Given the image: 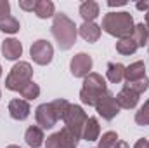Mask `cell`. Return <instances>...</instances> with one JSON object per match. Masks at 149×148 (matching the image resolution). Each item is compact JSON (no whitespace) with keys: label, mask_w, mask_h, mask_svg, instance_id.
<instances>
[{"label":"cell","mask_w":149,"mask_h":148,"mask_svg":"<svg viewBox=\"0 0 149 148\" xmlns=\"http://www.w3.org/2000/svg\"><path fill=\"white\" fill-rule=\"evenodd\" d=\"M134 28H135L134 18L127 11H121V12H108L102 18V25H101V30H104L111 37H116L118 40L120 38L132 37Z\"/></svg>","instance_id":"obj_1"},{"label":"cell","mask_w":149,"mask_h":148,"mask_svg":"<svg viewBox=\"0 0 149 148\" xmlns=\"http://www.w3.org/2000/svg\"><path fill=\"white\" fill-rule=\"evenodd\" d=\"M52 35L57 40V45L61 51H68L76 42L78 28L66 14L59 12L54 16V21H52Z\"/></svg>","instance_id":"obj_2"},{"label":"cell","mask_w":149,"mask_h":148,"mask_svg":"<svg viewBox=\"0 0 149 148\" xmlns=\"http://www.w3.org/2000/svg\"><path fill=\"white\" fill-rule=\"evenodd\" d=\"M108 92V85H106V80L102 78V75L95 73V72H90L83 78V87L80 91V99L83 105H88V106H95L97 101Z\"/></svg>","instance_id":"obj_3"},{"label":"cell","mask_w":149,"mask_h":148,"mask_svg":"<svg viewBox=\"0 0 149 148\" xmlns=\"http://www.w3.org/2000/svg\"><path fill=\"white\" fill-rule=\"evenodd\" d=\"M31 77H33V68L30 63L26 61H19L12 66L10 73L7 75L5 78V87L9 91H16L19 92L28 82H31Z\"/></svg>","instance_id":"obj_4"},{"label":"cell","mask_w":149,"mask_h":148,"mask_svg":"<svg viewBox=\"0 0 149 148\" xmlns=\"http://www.w3.org/2000/svg\"><path fill=\"white\" fill-rule=\"evenodd\" d=\"M87 113L83 111L81 106L78 105H70V110L66 111L64 115V125L70 132H73L76 138H81V132H83V127L87 124Z\"/></svg>","instance_id":"obj_5"},{"label":"cell","mask_w":149,"mask_h":148,"mask_svg":"<svg viewBox=\"0 0 149 148\" xmlns=\"http://www.w3.org/2000/svg\"><path fill=\"white\" fill-rule=\"evenodd\" d=\"M80 138H76L73 132H70L66 127L50 134L45 141V148H76Z\"/></svg>","instance_id":"obj_6"},{"label":"cell","mask_w":149,"mask_h":148,"mask_svg":"<svg viewBox=\"0 0 149 148\" xmlns=\"http://www.w3.org/2000/svg\"><path fill=\"white\" fill-rule=\"evenodd\" d=\"M30 54H31V59L37 63V65H49L52 61V56H54V47L50 42L47 40H37L31 44L30 47Z\"/></svg>","instance_id":"obj_7"},{"label":"cell","mask_w":149,"mask_h":148,"mask_svg":"<svg viewBox=\"0 0 149 148\" xmlns=\"http://www.w3.org/2000/svg\"><path fill=\"white\" fill-rule=\"evenodd\" d=\"M95 110H97V113H99L104 120H113V118L120 113V106H118V103H116V96L108 91V92L97 101Z\"/></svg>","instance_id":"obj_8"},{"label":"cell","mask_w":149,"mask_h":148,"mask_svg":"<svg viewBox=\"0 0 149 148\" xmlns=\"http://www.w3.org/2000/svg\"><path fill=\"white\" fill-rule=\"evenodd\" d=\"M35 118H37V125L42 129H52L57 124V115L52 108L50 103H43L35 110Z\"/></svg>","instance_id":"obj_9"},{"label":"cell","mask_w":149,"mask_h":148,"mask_svg":"<svg viewBox=\"0 0 149 148\" xmlns=\"http://www.w3.org/2000/svg\"><path fill=\"white\" fill-rule=\"evenodd\" d=\"M92 58L87 54V52H78V54H74L73 59H71V63H70V70H71V73L74 77H87V75L90 73V70H92Z\"/></svg>","instance_id":"obj_10"},{"label":"cell","mask_w":149,"mask_h":148,"mask_svg":"<svg viewBox=\"0 0 149 148\" xmlns=\"http://www.w3.org/2000/svg\"><path fill=\"white\" fill-rule=\"evenodd\" d=\"M2 54L9 61H16L23 54V45L17 38H5L2 42Z\"/></svg>","instance_id":"obj_11"},{"label":"cell","mask_w":149,"mask_h":148,"mask_svg":"<svg viewBox=\"0 0 149 148\" xmlns=\"http://www.w3.org/2000/svg\"><path fill=\"white\" fill-rule=\"evenodd\" d=\"M30 103L26 99H10L9 101V113L14 120H26L30 117Z\"/></svg>","instance_id":"obj_12"},{"label":"cell","mask_w":149,"mask_h":148,"mask_svg":"<svg viewBox=\"0 0 149 148\" xmlns=\"http://www.w3.org/2000/svg\"><path fill=\"white\" fill-rule=\"evenodd\" d=\"M116 103H118V106H120V108L132 110V108H135V106H137V103H139V94H135L134 91H130V89L123 87V89L116 94Z\"/></svg>","instance_id":"obj_13"},{"label":"cell","mask_w":149,"mask_h":148,"mask_svg":"<svg viewBox=\"0 0 149 148\" xmlns=\"http://www.w3.org/2000/svg\"><path fill=\"white\" fill-rule=\"evenodd\" d=\"M101 26L95 25V23H83L81 26H78V33L83 40H87L88 44H94L97 42L99 37H101Z\"/></svg>","instance_id":"obj_14"},{"label":"cell","mask_w":149,"mask_h":148,"mask_svg":"<svg viewBox=\"0 0 149 148\" xmlns=\"http://www.w3.org/2000/svg\"><path fill=\"white\" fill-rule=\"evenodd\" d=\"M43 129L38 127V125H30L24 132V141L26 145L31 148H40L43 145Z\"/></svg>","instance_id":"obj_15"},{"label":"cell","mask_w":149,"mask_h":148,"mask_svg":"<svg viewBox=\"0 0 149 148\" xmlns=\"http://www.w3.org/2000/svg\"><path fill=\"white\" fill-rule=\"evenodd\" d=\"M99 134H101L99 120L95 117H88L87 118V124L83 127V132H81V140H85V141H97L99 140Z\"/></svg>","instance_id":"obj_16"},{"label":"cell","mask_w":149,"mask_h":148,"mask_svg":"<svg viewBox=\"0 0 149 148\" xmlns=\"http://www.w3.org/2000/svg\"><path fill=\"white\" fill-rule=\"evenodd\" d=\"M80 16L83 23H94V19L99 16V4L94 0H87L80 5Z\"/></svg>","instance_id":"obj_17"},{"label":"cell","mask_w":149,"mask_h":148,"mask_svg":"<svg viewBox=\"0 0 149 148\" xmlns=\"http://www.w3.org/2000/svg\"><path fill=\"white\" fill-rule=\"evenodd\" d=\"M146 77V65L144 61H135L130 66H125V78L127 82H135Z\"/></svg>","instance_id":"obj_18"},{"label":"cell","mask_w":149,"mask_h":148,"mask_svg":"<svg viewBox=\"0 0 149 148\" xmlns=\"http://www.w3.org/2000/svg\"><path fill=\"white\" fill-rule=\"evenodd\" d=\"M35 14H37L40 19H47V18L56 16V7H54V2H50V0H37V5H35Z\"/></svg>","instance_id":"obj_19"},{"label":"cell","mask_w":149,"mask_h":148,"mask_svg":"<svg viewBox=\"0 0 149 148\" xmlns=\"http://www.w3.org/2000/svg\"><path fill=\"white\" fill-rule=\"evenodd\" d=\"M106 75H108V80H109V82L120 84V82L125 78V66H123L121 63H108Z\"/></svg>","instance_id":"obj_20"},{"label":"cell","mask_w":149,"mask_h":148,"mask_svg":"<svg viewBox=\"0 0 149 148\" xmlns=\"http://www.w3.org/2000/svg\"><path fill=\"white\" fill-rule=\"evenodd\" d=\"M137 49H139V47H137L135 40L132 37L120 38V40L116 42V51H118L120 54H123V56H132V54H135Z\"/></svg>","instance_id":"obj_21"},{"label":"cell","mask_w":149,"mask_h":148,"mask_svg":"<svg viewBox=\"0 0 149 148\" xmlns=\"http://www.w3.org/2000/svg\"><path fill=\"white\" fill-rule=\"evenodd\" d=\"M132 38L135 40L137 47H144V45L149 42V30L146 28V25H144V23L135 25L134 33H132Z\"/></svg>","instance_id":"obj_22"},{"label":"cell","mask_w":149,"mask_h":148,"mask_svg":"<svg viewBox=\"0 0 149 148\" xmlns=\"http://www.w3.org/2000/svg\"><path fill=\"white\" fill-rule=\"evenodd\" d=\"M19 94H21L26 101H33V99H37L38 96H40V87H38V84H35V82L31 80V82H28V84L19 91Z\"/></svg>","instance_id":"obj_23"},{"label":"cell","mask_w":149,"mask_h":148,"mask_svg":"<svg viewBox=\"0 0 149 148\" xmlns=\"http://www.w3.org/2000/svg\"><path fill=\"white\" fill-rule=\"evenodd\" d=\"M0 32L3 33H17L19 32V21L14 16H7L0 21Z\"/></svg>","instance_id":"obj_24"},{"label":"cell","mask_w":149,"mask_h":148,"mask_svg":"<svg viewBox=\"0 0 149 148\" xmlns=\"http://www.w3.org/2000/svg\"><path fill=\"white\" fill-rule=\"evenodd\" d=\"M99 141V147L97 148H113L116 143H118V134L114 131H108L102 134V138L97 140Z\"/></svg>","instance_id":"obj_25"},{"label":"cell","mask_w":149,"mask_h":148,"mask_svg":"<svg viewBox=\"0 0 149 148\" xmlns=\"http://www.w3.org/2000/svg\"><path fill=\"white\" fill-rule=\"evenodd\" d=\"M125 87H127V89H130V91H134L135 94H142V92H146V91H148L149 80H148V77H144V78L135 80V82H127V84H125Z\"/></svg>","instance_id":"obj_26"},{"label":"cell","mask_w":149,"mask_h":148,"mask_svg":"<svg viewBox=\"0 0 149 148\" xmlns=\"http://www.w3.org/2000/svg\"><path fill=\"white\" fill-rule=\"evenodd\" d=\"M50 105H52V108H54V111H56L57 118L61 120V118H64L66 111L70 110V105H71V103H68L66 99H61V98H59V99H54Z\"/></svg>","instance_id":"obj_27"},{"label":"cell","mask_w":149,"mask_h":148,"mask_svg":"<svg viewBox=\"0 0 149 148\" xmlns=\"http://www.w3.org/2000/svg\"><path fill=\"white\" fill-rule=\"evenodd\" d=\"M135 122L139 125H149V99L135 113Z\"/></svg>","instance_id":"obj_28"},{"label":"cell","mask_w":149,"mask_h":148,"mask_svg":"<svg viewBox=\"0 0 149 148\" xmlns=\"http://www.w3.org/2000/svg\"><path fill=\"white\" fill-rule=\"evenodd\" d=\"M10 16V4L7 0H0V21Z\"/></svg>","instance_id":"obj_29"},{"label":"cell","mask_w":149,"mask_h":148,"mask_svg":"<svg viewBox=\"0 0 149 148\" xmlns=\"http://www.w3.org/2000/svg\"><path fill=\"white\" fill-rule=\"evenodd\" d=\"M37 0H19V7L23 11H35Z\"/></svg>","instance_id":"obj_30"},{"label":"cell","mask_w":149,"mask_h":148,"mask_svg":"<svg viewBox=\"0 0 149 148\" xmlns=\"http://www.w3.org/2000/svg\"><path fill=\"white\" fill-rule=\"evenodd\" d=\"M135 7H137L139 11H146V12H148L149 11V0L148 2H139V4H135Z\"/></svg>","instance_id":"obj_31"},{"label":"cell","mask_w":149,"mask_h":148,"mask_svg":"<svg viewBox=\"0 0 149 148\" xmlns=\"http://www.w3.org/2000/svg\"><path fill=\"white\" fill-rule=\"evenodd\" d=\"M134 148H149V141L148 140H139V141L134 145Z\"/></svg>","instance_id":"obj_32"},{"label":"cell","mask_w":149,"mask_h":148,"mask_svg":"<svg viewBox=\"0 0 149 148\" xmlns=\"http://www.w3.org/2000/svg\"><path fill=\"white\" fill-rule=\"evenodd\" d=\"M108 5H109V7H120V5H127V2H125V0H118V2L109 0V2H108Z\"/></svg>","instance_id":"obj_33"},{"label":"cell","mask_w":149,"mask_h":148,"mask_svg":"<svg viewBox=\"0 0 149 148\" xmlns=\"http://www.w3.org/2000/svg\"><path fill=\"white\" fill-rule=\"evenodd\" d=\"M113 148H130V147H128V143H125V141H118Z\"/></svg>","instance_id":"obj_34"},{"label":"cell","mask_w":149,"mask_h":148,"mask_svg":"<svg viewBox=\"0 0 149 148\" xmlns=\"http://www.w3.org/2000/svg\"><path fill=\"white\" fill-rule=\"evenodd\" d=\"M146 28L149 30V11L146 12Z\"/></svg>","instance_id":"obj_35"},{"label":"cell","mask_w":149,"mask_h":148,"mask_svg":"<svg viewBox=\"0 0 149 148\" xmlns=\"http://www.w3.org/2000/svg\"><path fill=\"white\" fill-rule=\"evenodd\" d=\"M5 148H21V147H17V145H9V147H5Z\"/></svg>","instance_id":"obj_36"},{"label":"cell","mask_w":149,"mask_h":148,"mask_svg":"<svg viewBox=\"0 0 149 148\" xmlns=\"http://www.w3.org/2000/svg\"><path fill=\"white\" fill-rule=\"evenodd\" d=\"M0 75H2V66H0Z\"/></svg>","instance_id":"obj_37"},{"label":"cell","mask_w":149,"mask_h":148,"mask_svg":"<svg viewBox=\"0 0 149 148\" xmlns=\"http://www.w3.org/2000/svg\"><path fill=\"white\" fill-rule=\"evenodd\" d=\"M0 96H2V94H0Z\"/></svg>","instance_id":"obj_38"}]
</instances>
